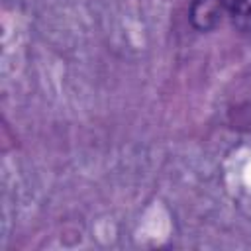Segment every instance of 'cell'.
<instances>
[{
  "label": "cell",
  "mask_w": 251,
  "mask_h": 251,
  "mask_svg": "<svg viewBox=\"0 0 251 251\" xmlns=\"http://www.w3.org/2000/svg\"><path fill=\"white\" fill-rule=\"evenodd\" d=\"M224 12L231 18L233 25L243 31L251 33V0H220Z\"/></svg>",
  "instance_id": "7a4b0ae2"
},
{
  "label": "cell",
  "mask_w": 251,
  "mask_h": 251,
  "mask_svg": "<svg viewBox=\"0 0 251 251\" xmlns=\"http://www.w3.org/2000/svg\"><path fill=\"white\" fill-rule=\"evenodd\" d=\"M224 6L220 0H192L188 18L190 24L200 31H210L222 22Z\"/></svg>",
  "instance_id": "6da1fadb"
}]
</instances>
